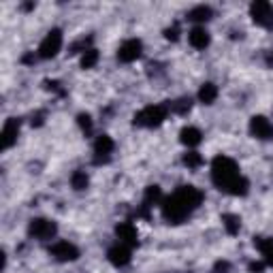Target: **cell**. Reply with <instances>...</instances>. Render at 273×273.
I'll use <instances>...</instances> for the list:
<instances>
[{"instance_id": "603a6c76", "label": "cell", "mask_w": 273, "mask_h": 273, "mask_svg": "<svg viewBox=\"0 0 273 273\" xmlns=\"http://www.w3.org/2000/svg\"><path fill=\"white\" fill-rule=\"evenodd\" d=\"M79 122H81V126L86 128V131H90V128H92V122H90V118H88V115H81V118H79Z\"/></svg>"}, {"instance_id": "30bf717a", "label": "cell", "mask_w": 273, "mask_h": 273, "mask_svg": "<svg viewBox=\"0 0 273 273\" xmlns=\"http://www.w3.org/2000/svg\"><path fill=\"white\" fill-rule=\"evenodd\" d=\"M109 261H111L113 265H118V267L126 265L128 261H131V250H128V245H124V243L113 245V248L109 250Z\"/></svg>"}, {"instance_id": "5bb4252c", "label": "cell", "mask_w": 273, "mask_h": 273, "mask_svg": "<svg viewBox=\"0 0 273 273\" xmlns=\"http://www.w3.org/2000/svg\"><path fill=\"white\" fill-rule=\"evenodd\" d=\"M111 149H113V141L109 139L107 135H101L99 139H96V143H94V152L99 154V156H107V154H111Z\"/></svg>"}, {"instance_id": "277c9868", "label": "cell", "mask_w": 273, "mask_h": 273, "mask_svg": "<svg viewBox=\"0 0 273 273\" xmlns=\"http://www.w3.org/2000/svg\"><path fill=\"white\" fill-rule=\"evenodd\" d=\"M250 13H252V19H254L258 26H263V28L273 26V6L269 2L258 0V2H254L250 6Z\"/></svg>"}, {"instance_id": "8fae6325", "label": "cell", "mask_w": 273, "mask_h": 273, "mask_svg": "<svg viewBox=\"0 0 273 273\" xmlns=\"http://www.w3.org/2000/svg\"><path fill=\"white\" fill-rule=\"evenodd\" d=\"M188 41H190L192 47H197V49H205L207 45H209V34H207V30H205V28L197 26V28H192V32L188 34Z\"/></svg>"}, {"instance_id": "9c48e42d", "label": "cell", "mask_w": 273, "mask_h": 273, "mask_svg": "<svg viewBox=\"0 0 273 273\" xmlns=\"http://www.w3.org/2000/svg\"><path fill=\"white\" fill-rule=\"evenodd\" d=\"M51 254H54L58 261H73V258H77V248L68 241H58V243H54V248H51Z\"/></svg>"}, {"instance_id": "7402d4cb", "label": "cell", "mask_w": 273, "mask_h": 273, "mask_svg": "<svg viewBox=\"0 0 273 273\" xmlns=\"http://www.w3.org/2000/svg\"><path fill=\"white\" fill-rule=\"evenodd\" d=\"M184 162H186L188 167H199L201 162H203V158H201L197 152H188V154L184 156Z\"/></svg>"}, {"instance_id": "ffe728a7", "label": "cell", "mask_w": 273, "mask_h": 273, "mask_svg": "<svg viewBox=\"0 0 273 273\" xmlns=\"http://www.w3.org/2000/svg\"><path fill=\"white\" fill-rule=\"evenodd\" d=\"M70 181H73V188H75V190H83V188L88 186V175L83 173V171H79V173L73 175V179H70Z\"/></svg>"}, {"instance_id": "6da1fadb", "label": "cell", "mask_w": 273, "mask_h": 273, "mask_svg": "<svg viewBox=\"0 0 273 273\" xmlns=\"http://www.w3.org/2000/svg\"><path fill=\"white\" fill-rule=\"evenodd\" d=\"M201 199H203V194H201L197 188H192V186L179 188V190L175 192L173 197H169L165 201V205H162L165 218L173 220V222H179L181 218H186L188 213L201 203Z\"/></svg>"}, {"instance_id": "2e32d148", "label": "cell", "mask_w": 273, "mask_h": 273, "mask_svg": "<svg viewBox=\"0 0 273 273\" xmlns=\"http://www.w3.org/2000/svg\"><path fill=\"white\" fill-rule=\"evenodd\" d=\"M216 96H218V88L213 86V83H205V86L201 88V92H199V99L203 102H207V105L216 101Z\"/></svg>"}, {"instance_id": "ba28073f", "label": "cell", "mask_w": 273, "mask_h": 273, "mask_svg": "<svg viewBox=\"0 0 273 273\" xmlns=\"http://www.w3.org/2000/svg\"><path fill=\"white\" fill-rule=\"evenodd\" d=\"M250 128H252V133H254L258 139H271V136H273V124L267 118H263V115L252 118Z\"/></svg>"}, {"instance_id": "ac0fdd59", "label": "cell", "mask_w": 273, "mask_h": 273, "mask_svg": "<svg viewBox=\"0 0 273 273\" xmlns=\"http://www.w3.org/2000/svg\"><path fill=\"white\" fill-rule=\"evenodd\" d=\"M96 60H99V51L96 49H86L83 51V58H81V67L83 68H90V67H94Z\"/></svg>"}, {"instance_id": "7c38bea8", "label": "cell", "mask_w": 273, "mask_h": 273, "mask_svg": "<svg viewBox=\"0 0 273 273\" xmlns=\"http://www.w3.org/2000/svg\"><path fill=\"white\" fill-rule=\"evenodd\" d=\"M118 237H120V243L124 245H135L136 243V229L128 222H122L118 226Z\"/></svg>"}, {"instance_id": "d6986e66", "label": "cell", "mask_w": 273, "mask_h": 273, "mask_svg": "<svg viewBox=\"0 0 273 273\" xmlns=\"http://www.w3.org/2000/svg\"><path fill=\"white\" fill-rule=\"evenodd\" d=\"M258 248H261L263 256L267 258V263L273 265V239H269V241H258Z\"/></svg>"}, {"instance_id": "5b68a950", "label": "cell", "mask_w": 273, "mask_h": 273, "mask_svg": "<svg viewBox=\"0 0 273 273\" xmlns=\"http://www.w3.org/2000/svg\"><path fill=\"white\" fill-rule=\"evenodd\" d=\"M62 47V32L60 30H51L47 36L43 38L41 47H38V54L41 58H54Z\"/></svg>"}, {"instance_id": "9a60e30c", "label": "cell", "mask_w": 273, "mask_h": 273, "mask_svg": "<svg viewBox=\"0 0 273 273\" xmlns=\"http://www.w3.org/2000/svg\"><path fill=\"white\" fill-rule=\"evenodd\" d=\"M181 143H186L188 147L199 145V143H201V133L197 131V128H192V126L184 128V131H181Z\"/></svg>"}, {"instance_id": "44dd1931", "label": "cell", "mask_w": 273, "mask_h": 273, "mask_svg": "<svg viewBox=\"0 0 273 273\" xmlns=\"http://www.w3.org/2000/svg\"><path fill=\"white\" fill-rule=\"evenodd\" d=\"M224 226H226V231L229 233H237L239 231V218L237 216H224Z\"/></svg>"}, {"instance_id": "52a82bcc", "label": "cell", "mask_w": 273, "mask_h": 273, "mask_svg": "<svg viewBox=\"0 0 273 273\" xmlns=\"http://www.w3.org/2000/svg\"><path fill=\"white\" fill-rule=\"evenodd\" d=\"M141 56V41H136V38H131V41H126L124 45L120 47L118 51V58L122 62H133L136 58Z\"/></svg>"}, {"instance_id": "8992f818", "label": "cell", "mask_w": 273, "mask_h": 273, "mask_svg": "<svg viewBox=\"0 0 273 273\" xmlns=\"http://www.w3.org/2000/svg\"><path fill=\"white\" fill-rule=\"evenodd\" d=\"M30 235L36 237V239H51L56 235V224L49 222V220H32Z\"/></svg>"}, {"instance_id": "3957f363", "label": "cell", "mask_w": 273, "mask_h": 273, "mask_svg": "<svg viewBox=\"0 0 273 273\" xmlns=\"http://www.w3.org/2000/svg\"><path fill=\"white\" fill-rule=\"evenodd\" d=\"M165 115H167L165 107H160V105H149V107L143 109V111L136 113L135 122H136V124H141V126H156V124H160V122L165 120Z\"/></svg>"}, {"instance_id": "cb8c5ba5", "label": "cell", "mask_w": 273, "mask_h": 273, "mask_svg": "<svg viewBox=\"0 0 273 273\" xmlns=\"http://www.w3.org/2000/svg\"><path fill=\"white\" fill-rule=\"evenodd\" d=\"M167 36H169V38H173V41H175V38H177V26L169 28V30H167Z\"/></svg>"}, {"instance_id": "7a4b0ae2", "label": "cell", "mask_w": 273, "mask_h": 273, "mask_svg": "<svg viewBox=\"0 0 273 273\" xmlns=\"http://www.w3.org/2000/svg\"><path fill=\"white\" fill-rule=\"evenodd\" d=\"M239 171H237V165L233 162L231 158H226V156H218L216 160H213V165H211V179H213V184L220 186V188H224V190H229L231 192V188L239 181Z\"/></svg>"}, {"instance_id": "4fadbf2b", "label": "cell", "mask_w": 273, "mask_h": 273, "mask_svg": "<svg viewBox=\"0 0 273 273\" xmlns=\"http://www.w3.org/2000/svg\"><path fill=\"white\" fill-rule=\"evenodd\" d=\"M17 122L15 120H9L2 128V149H9L13 143H15V136H17Z\"/></svg>"}, {"instance_id": "e0dca14e", "label": "cell", "mask_w": 273, "mask_h": 273, "mask_svg": "<svg viewBox=\"0 0 273 273\" xmlns=\"http://www.w3.org/2000/svg\"><path fill=\"white\" fill-rule=\"evenodd\" d=\"M209 17H211V9L209 6H203V4L188 13V19H192V22H205V19H209Z\"/></svg>"}]
</instances>
